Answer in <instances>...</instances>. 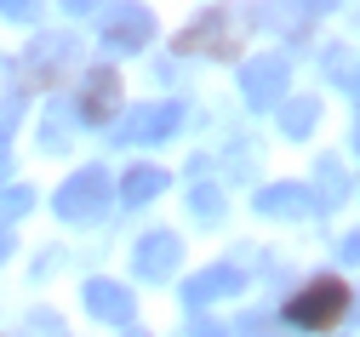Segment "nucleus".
I'll return each instance as SVG.
<instances>
[{
	"mask_svg": "<svg viewBox=\"0 0 360 337\" xmlns=\"http://www.w3.org/2000/svg\"><path fill=\"white\" fill-rule=\"evenodd\" d=\"M177 257H184V246H177V234H143L138 240V252H131V269H138L143 280H166L177 269Z\"/></svg>",
	"mask_w": 360,
	"mask_h": 337,
	"instance_id": "obj_9",
	"label": "nucleus"
},
{
	"mask_svg": "<svg viewBox=\"0 0 360 337\" xmlns=\"http://www.w3.org/2000/svg\"><path fill=\"white\" fill-rule=\"evenodd\" d=\"M314 115H321L314 98H292V103H281V132L286 137H309L314 132Z\"/></svg>",
	"mask_w": 360,
	"mask_h": 337,
	"instance_id": "obj_15",
	"label": "nucleus"
},
{
	"mask_svg": "<svg viewBox=\"0 0 360 337\" xmlns=\"http://www.w3.org/2000/svg\"><path fill=\"white\" fill-rule=\"evenodd\" d=\"M160 189H166V172H160V166H131L126 183H120V201H126V206H143V201L160 195Z\"/></svg>",
	"mask_w": 360,
	"mask_h": 337,
	"instance_id": "obj_13",
	"label": "nucleus"
},
{
	"mask_svg": "<svg viewBox=\"0 0 360 337\" xmlns=\"http://www.w3.org/2000/svg\"><path fill=\"white\" fill-rule=\"evenodd\" d=\"M286 80H292V63L281 52H269V58H252L240 69V98L252 109H281L286 103Z\"/></svg>",
	"mask_w": 360,
	"mask_h": 337,
	"instance_id": "obj_5",
	"label": "nucleus"
},
{
	"mask_svg": "<svg viewBox=\"0 0 360 337\" xmlns=\"http://www.w3.org/2000/svg\"><path fill=\"white\" fill-rule=\"evenodd\" d=\"M184 115H189V109L172 103V98H166V103H143V109H131L126 126H115L109 137H115V143H160V137H172L177 126H184Z\"/></svg>",
	"mask_w": 360,
	"mask_h": 337,
	"instance_id": "obj_7",
	"label": "nucleus"
},
{
	"mask_svg": "<svg viewBox=\"0 0 360 337\" xmlns=\"http://www.w3.org/2000/svg\"><path fill=\"white\" fill-rule=\"evenodd\" d=\"M69 58H75V40H69V34H58V40H34L29 52L12 63V69H18V98H23L29 86H58Z\"/></svg>",
	"mask_w": 360,
	"mask_h": 337,
	"instance_id": "obj_6",
	"label": "nucleus"
},
{
	"mask_svg": "<svg viewBox=\"0 0 360 337\" xmlns=\"http://www.w3.org/2000/svg\"><path fill=\"white\" fill-rule=\"evenodd\" d=\"M240 23H246L240 12L212 6V12H200L184 34H177V52H184V58H189V52H206V58H235V46H240V34H246Z\"/></svg>",
	"mask_w": 360,
	"mask_h": 337,
	"instance_id": "obj_2",
	"label": "nucleus"
},
{
	"mask_svg": "<svg viewBox=\"0 0 360 337\" xmlns=\"http://www.w3.org/2000/svg\"><path fill=\"white\" fill-rule=\"evenodd\" d=\"M354 149H360V120H354Z\"/></svg>",
	"mask_w": 360,
	"mask_h": 337,
	"instance_id": "obj_25",
	"label": "nucleus"
},
{
	"mask_svg": "<svg viewBox=\"0 0 360 337\" xmlns=\"http://www.w3.org/2000/svg\"><path fill=\"white\" fill-rule=\"evenodd\" d=\"M18 109H23V98H6V103H0V149H6V137H12V126H18Z\"/></svg>",
	"mask_w": 360,
	"mask_h": 337,
	"instance_id": "obj_18",
	"label": "nucleus"
},
{
	"mask_svg": "<svg viewBox=\"0 0 360 337\" xmlns=\"http://www.w3.org/2000/svg\"><path fill=\"white\" fill-rule=\"evenodd\" d=\"M29 206H34V189H23V183H18V189H6V195H0V229H6L12 217H23Z\"/></svg>",
	"mask_w": 360,
	"mask_h": 337,
	"instance_id": "obj_17",
	"label": "nucleus"
},
{
	"mask_svg": "<svg viewBox=\"0 0 360 337\" xmlns=\"http://www.w3.org/2000/svg\"><path fill=\"white\" fill-rule=\"evenodd\" d=\"M103 0H63V12H75V18H86V12H98Z\"/></svg>",
	"mask_w": 360,
	"mask_h": 337,
	"instance_id": "obj_20",
	"label": "nucleus"
},
{
	"mask_svg": "<svg viewBox=\"0 0 360 337\" xmlns=\"http://www.w3.org/2000/svg\"><path fill=\"white\" fill-rule=\"evenodd\" d=\"M343 195H349V177H343V166L326 155V160H321V172H314L309 201H314V206H343Z\"/></svg>",
	"mask_w": 360,
	"mask_h": 337,
	"instance_id": "obj_14",
	"label": "nucleus"
},
{
	"mask_svg": "<svg viewBox=\"0 0 360 337\" xmlns=\"http://www.w3.org/2000/svg\"><path fill=\"white\" fill-rule=\"evenodd\" d=\"M98 34H103L109 52H143L149 34H155V18L138 6V0H115V6H103V18H98Z\"/></svg>",
	"mask_w": 360,
	"mask_h": 337,
	"instance_id": "obj_4",
	"label": "nucleus"
},
{
	"mask_svg": "<svg viewBox=\"0 0 360 337\" xmlns=\"http://www.w3.org/2000/svg\"><path fill=\"white\" fill-rule=\"evenodd\" d=\"M131 337H138V331H131Z\"/></svg>",
	"mask_w": 360,
	"mask_h": 337,
	"instance_id": "obj_27",
	"label": "nucleus"
},
{
	"mask_svg": "<svg viewBox=\"0 0 360 337\" xmlns=\"http://www.w3.org/2000/svg\"><path fill=\"white\" fill-rule=\"evenodd\" d=\"M58 217H69V223H92V217H103L109 212V177H103V166H86V172H75L63 189H58Z\"/></svg>",
	"mask_w": 360,
	"mask_h": 337,
	"instance_id": "obj_3",
	"label": "nucleus"
},
{
	"mask_svg": "<svg viewBox=\"0 0 360 337\" xmlns=\"http://www.w3.org/2000/svg\"><path fill=\"white\" fill-rule=\"evenodd\" d=\"M303 6H309V12H326V6H338V0H303Z\"/></svg>",
	"mask_w": 360,
	"mask_h": 337,
	"instance_id": "obj_24",
	"label": "nucleus"
},
{
	"mask_svg": "<svg viewBox=\"0 0 360 337\" xmlns=\"http://www.w3.org/2000/svg\"><path fill=\"white\" fill-rule=\"evenodd\" d=\"M246 286V274L235 269V263H217V269H206V274H195L189 286H184V303L189 309H206V303H217V298H235Z\"/></svg>",
	"mask_w": 360,
	"mask_h": 337,
	"instance_id": "obj_10",
	"label": "nucleus"
},
{
	"mask_svg": "<svg viewBox=\"0 0 360 337\" xmlns=\"http://www.w3.org/2000/svg\"><path fill=\"white\" fill-rule=\"evenodd\" d=\"M189 206H195V217H200V223H217V217H223V195H217L212 183H200V189H195Z\"/></svg>",
	"mask_w": 360,
	"mask_h": 337,
	"instance_id": "obj_16",
	"label": "nucleus"
},
{
	"mask_svg": "<svg viewBox=\"0 0 360 337\" xmlns=\"http://www.w3.org/2000/svg\"><path fill=\"white\" fill-rule=\"evenodd\" d=\"M257 212L263 217H309L314 201H309L303 183H275V189H263V195H257Z\"/></svg>",
	"mask_w": 360,
	"mask_h": 337,
	"instance_id": "obj_12",
	"label": "nucleus"
},
{
	"mask_svg": "<svg viewBox=\"0 0 360 337\" xmlns=\"http://www.w3.org/2000/svg\"><path fill=\"white\" fill-rule=\"evenodd\" d=\"M115 115H120V75H115V69H92L86 86H80V120L103 126V120H115Z\"/></svg>",
	"mask_w": 360,
	"mask_h": 337,
	"instance_id": "obj_8",
	"label": "nucleus"
},
{
	"mask_svg": "<svg viewBox=\"0 0 360 337\" xmlns=\"http://www.w3.org/2000/svg\"><path fill=\"white\" fill-rule=\"evenodd\" d=\"M0 12H6V18H18V23H34L40 0H0Z\"/></svg>",
	"mask_w": 360,
	"mask_h": 337,
	"instance_id": "obj_19",
	"label": "nucleus"
},
{
	"mask_svg": "<svg viewBox=\"0 0 360 337\" xmlns=\"http://www.w3.org/2000/svg\"><path fill=\"white\" fill-rule=\"evenodd\" d=\"M343 257H349V263H360V234H349V240H343Z\"/></svg>",
	"mask_w": 360,
	"mask_h": 337,
	"instance_id": "obj_21",
	"label": "nucleus"
},
{
	"mask_svg": "<svg viewBox=\"0 0 360 337\" xmlns=\"http://www.w3.org/2000/svg\"><path fill=\"white\" fill-rule=\"evenodd\" d=\"M6 257H12V234L0 229V263H6Z\"/></svg>",
	"mask_w": 360,
	"mask_h": 337,
	"instance_id": "obj_23",
	"label": "nucleus"
},
{
	"mask_svg": "<svg viewBox=\"0 0 360 337\" xmlns=\"http://www.w3.org/2000/svg\"><path fill=\"white\" fill-rule=\"evenodd\" d=\"M349 86H354V91H360V75H349Z\"/></svg>",
	"mask_w": 360,
	"mask_h": 337,
	"instance_id": "obj_26",
	"label": "nucleus"
},
{
	"mask_svg": "<svg viewBox=\"0 0 360 337\" xmlns=\"http://www.w3.org/2000/svg\"><path fill=\"white\" fill-rule=\"evenodd\" d=\"M343 314H349V286L338 274L309 280L303 292L286 303V326H297V331H332Z\"/></svg>",
	"mask_w": 360,
	"mask_h": 337,
	"instance_id": "obj_1",
	"label": "nucleus"
},
{
	"mask_svg": "<svg viewBox=\"0 0 360 337\" xmlns=\"http://www.w3.org/2000/svg\"><path fill=\"white\" fill-rule=\"evenodd\" d=\"M195 337H235V331H223V326H195Z\"/></svg>",
	"mask_w": 360,
	"mask_h": 337,
	"instance_id": "obj_22",
	"label": "nucleus"
},
{
	"mask_svg": "<svg viewBox=\"0 0 360 337\" xmlns=\"http://www.w3.org/2000/svg\"><path fill=\"white\" fill-rule=\"evenodd\" d=\"M86 309L109 326H131V292L120 280H86Z\"/></svg>",
	"mask_w": 360,
	"mask_h": 337,
	"instance_id": "obj_11",
	"label": "nucleus"
}]
</instances>
